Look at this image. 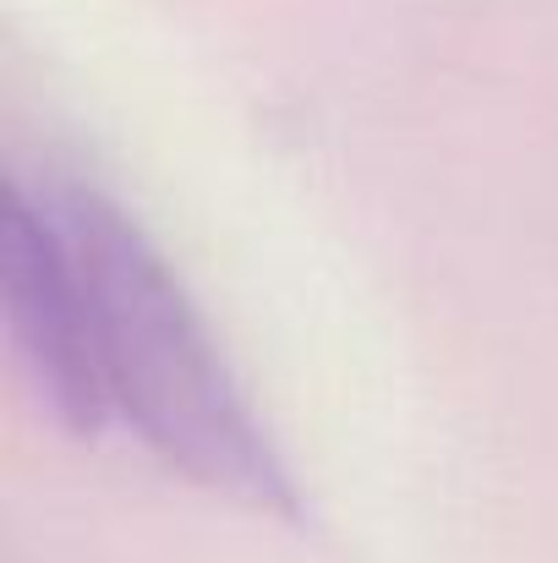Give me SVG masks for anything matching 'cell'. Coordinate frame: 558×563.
Masks as SVG:
<instances>
[{
  "label": "cell",
  "instance_id": "obj_2",
  "mask_svg": "<svg viewBox=\"0 0 558 563\" xmlns=\"http://www.w3.org/2000/svg\"><path fill=\"white\" fill-rule=\"evenodd\" d=\"M0 307L11 345L33 377L44 410L77 432L94 438L110 421L99 345H94V301L77 263V246L61 224V208L50 187L11 181L0 202Z\"/></svg>",
  "mask_w": 558,
  "mask_h": 563
},
{
  "label": "cell",
  "instance_id": "obj_1",
  "mask_svg": "<svg viewBox=\"0 0 558 563\" xmlns=\"http://www.w3.org/2000/svg\"><path fill=\"white\" fill-rule=\"evenodd\" d=\"M50 197L88 279L110 421L121 416L138 443L192 487L252 515L302 520L296 471L274 449L165 246L138 213L88 181H55Z\"/></svg>",
  "mask_w": 558,
  "mask_h": 563
}]
</instances>
